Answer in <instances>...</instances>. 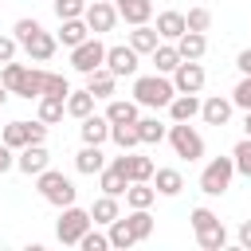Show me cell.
<instances>
[{
	"instance_id": "cell-1",
	"label": "cell",
	"mask_w": 251,
	"mask_h": 251,
	"mask_svg": "<svg viewBox=\"0 0 251 251\" xmlns=\"http://www.w3.org/2000/svg\"><path fill=\"white\" fill-rule=\"evenodd\" d=\"M176 98V86H173V75H133V102L145 106V110H169V102Z\"/></svg>"
},
{
	"instance_id": "cell-2",
	"label": "cell",
	"mask_w": 251,
	"mask_h": 251,
	"mask_svg": "<svg viewBox=\"0 0 251 251\" xmlns=\"http://www.w3.org/2000/svg\"><path fill=\"white\" fill-rule=\"evenodd\" d=\"M90 227H94L90 208L67 204V208H59V220H55V239H59L63 247H78V239H82Z\"/></svg>"
},
{
	"instance_id": "cell-3",
	"label": "cell",
	"mask_w": 251,
	"mask_h": 251,
	"mask_svg": "<svg viewBox=\"0 0 251 251\" xmlns=\"http://www.w3.org/2000/svg\"><path fill=\"white\" fill-rule=\"evenodd\" d=\"M35 192H39L47 204H55V208H67V204H75V196H78L75 180H71V176H63L59 169H51V165L35 176Z\"/></svg>"
},
{
	"instance_id": "cell-4",
	"label": "cell",
	"mask_w": 251,
	"mask_h": 251,
	"mask_svg": "<svg viewBox=\"0 0 251 251\" xmlns=\"http://www.w3.org/2000/svg\"><path fill=\"white\" fill-rule=\"evenodd\" d=\"M235 180V161L231 157H212L204 169H200V192L204 196H224Z\"/></svg>"
},
{
	"instance_id": "cell-5",
	"label": "cell",
	"mask_w": 251,
	"mask_h": 251,
	"mask_svg": "<svg viewBox=\"0 0 251 251\" xmlns=\"http://www.w3.org/2000/svg\"><path fill=\"white\" fill-rule=\"evenodd\" d=\"M169 145H173V153L180 157V161H200L204 157V137L192 129V122H173L169 126Z\"/></svg>"
},
{
	"instance_id": "cell-6",
	"label": "cell",
	"mask_w": 251,
	"mask_h": 251,
	"mask_svg": "<svg viewBox=\"0 0 251 251\" xmlns=\"http://www.w3.org/2000/svg\"><path fill=\"white\" fill-rule=\"evenodd\" d=\"M71 67H75L78 75H90V71H98V67H106V43H102L98 35H90V39H82L78 47H71Z\"/></svg>"
},
{
	"instance_id": "cell-7",
	"label": "cell",
	"mask_w": 251,
	"mask_h": 251,
	"mask_svg": "<svg viewBox=\"0 0 251 251\" xmlns=\"http://www.w3.org/2000/svg\"><path fill=\"white\" fill-rule=\"evenodd\" d=\"M82 20H86V27L94 31V35H106V31H114L118 27V8H114V0H90L86 4V12H82Z\"/></svg>"
},
{
	"instance_id": "cell-8",
	"label": "cell",
	"mask_w": 251,
	"mask_h": 251,
	"mask_svg": "<svg viewBox=\"0 0 251 251\" xmlns=\"http://www.w3.org/2000/svg\"><path fill=\"white\" fill-rule=\"evenodd\" d=\"M204 82H208V75H204L200 59H180V67L173 71V86H176V94H200Z\"/></svg>"
},
{
	"instance_id": "cell-9",
	"label": "cell",
	"mask_w": 251,
	"mask_h": 251,
	"mask_svg": "<svg viewBox=\"0 0 251 251\" xmlns=\"http://www.w3.org/2000/svg\"><path fill=\"white\" fill-rule=\"evenodd\" d=\"M137 51L129 47V43H114V47H106V67L118 75V78H133L137 75Z\"/></svg>"
},
{
	"instance_id": "cell-10",
	"label": "cell",
	"mask_w": 251,
	"mask_h": 251,
	"mask_svg": "<svg viewBox=\"0 0 251 251\" xmlns=\"http://www.w3.org/2000/svg\"><path fill=\"white\" fill-rule=\"evenodd\" d=\"M231 114H235L231 94H208V98L200 102V118H204V126H227Z\"/></svg>"
},
{
	"instance_id": "cell-11",
	"label": "cell",
	"mask_w": 251,
	"mask_h": 251,
	"mask_svg": "<svg viewBox=\"0 0 251 251\" xmlns=\"http://www.w3.org/2000/svg\"><path fill=\"white\" fill-rule=\"evenodd\" d=\"M47 165H51L47 145H24V149H16V169H20L24 176H39Z\"/></svg>"
},
{
	"instance_id": "cell-12",
	"label": "cell",
	"mask_w": 251,
	"mask_h": 251,
	"mask_svg": "<svg viewBox=\"0 0 251 251\" xmlns=\"http://www.w3.org/2000/svg\"><path fill=\"white\" fill-rule=\"evenodd\" d=\"M78 137H82V145H106V141H110V118H106V114L82 118V122H78Z\"/></svg>"
},
{
	"instance_id": "cell-13",
	"label": "cell",
	"mask_w": 251,
	"mask_h": 251,
	"mask_svg": "<svg viewBox=\"0 0 251 251\" xmlns=\"http://www.w3.org/2000/svg\"><path fill=\"white\" fill-rule=\"evenodd\" d=\"M153 27L161 31V39L176 43V39L188 31V20H184V12H176V8H165V12H157V24H153Z\"/></svg>"
},
{
	"instance_id": "cell-14",
	"label": "cell",
	"mask_w": 251,
	"mask_h": 251,
	"mask_svg": "<svg viewBox=\"0 0 251 251\" xmlns=\"http://www.w3.org/2000/svg\"><path fill=\"white\" fill-rule=\"evenodd\" d=\"M90 35H94V31L86 27V20H82V16H78V20H59V31H55L59 47H67V51H71V47H78L82 39H90Z\"/></svg>"
},
{
	"instance_id": "cell-15",
	"label": "cell",
	"mask_w": 251,
	"mask_h": 251,
	"mask_svg": "<svg viewBox=\"0 0 251 251\" xmlns=\"http://www.w3.org/2000/svg\"><path fill=\"white\" fill-rule=\"evenodd\" d=\"M126 43H129L137 55H153V51H157V43H161V31H157L153 24H137V27H129Z\"/></svg>"
},
{
	"instance_id": "cell-16",
	"label": "cell",
	"mask_w": 251,
	"mask_h": 251,
	"mask_svg": "<svg viewBox=\"0 0 251 251\" xmlns=\"http://www.w3.org/2000/svg\"><path fill=\"white\" fill-rule=\"evenodd\" d=\"M24 51H27V59H31V63H47V59L59 51V39H55L51 31H43V27H39V31L24 43Z\"/></svg>"
},
{
	"instance_id": "cell-17",
	"label": "cell",
	"mask_w": 251,
	"mask_h": 251,
	"mask_svg": "<svg viewBox=\"0 0 251 251\" xmlns=\"http://www.w3.org/2000/svg\"><path fill=\"white\" fill-rule=\"evenodd\" d=\"M86 90H90L98 102H106V98H114V90H118V75H114L110 67H98V71L86 75Z\"/></svg>"
},
{
	"instance_id": "cell-18",
	"label": "cell",
	"mask_w": 251,
	"mask_h": 251,
	"mask_svg": "<svg viewBox=\"0 0 251 251\" xmlns=\"http://www.w3.org/2000/svg\"><path fill=\"white\" fill-rule=\"evenodd\" d=\"M106 165H110V161H106L102 145H82V149L75 153V169H78L82 176H98V173H102Z\"/></svg>"
},
{
	"instance_id": "cell-19",
	"label": "cell",
	"mask_w": 251,
	"mask_h": 251,
	"mask_svg": "<svg viewBox=\"0 0 251 251\" xmlns=\"http://www.w3.org/2000/svg\"><path fill=\"white\" fill-rule=\"evenodd\" d=\"M114 8H118V16H122L129 27L153 20V0H114Z\"/></svg>"
},
{
	"instance_id": "cell-20",
	"label": "cell",
	"mask_w": 251,
	"mask_h": 251,
	"mask_svg": "<svg viewBox=\"0 0 251 251\" xmlns=\"http://www.w3.org/2000/svg\"><path fill=\"white\" fill-rule=\"evenodd\" d=\"M118 216H122V204H118V196H110V192L94 196V204H90V220H94L98 227H110Z\"/></svg>"
},
{
	"instance_id": "cell-21",
	"label": "cell",
	"mask_w": 251,
	"mask_h": 251,
	"mask_svg": "<svg viewBox=\"0 0 251 251\" xmlns=\"http://www.w3.org/2000/svg\"><path fill=\"white\" fill-rule=\"evenodd\" d=\"M12 94H16V98H27V102H31V98L39 102V98H43V67H27Z\"/></svg>"
},
{
	"instance_id": "cell-22",
	"label": "cell",
	"mask_w": 251,
	"mask_h": 251,
	"mask_svg": "<svg viewBox=\"0 0 251 251\" xmlns=\"http://www.w3.org/2000/svg\"><path fill=\"white\" fill-rule=\"evenodd\" d=\"M200 94H176L173 102H169V118L173 122H192V118H200Z\"/></svg>"
},
{
	"instance_id": "cell-23",
	"label": "cell",
	"mask_w": 251,
	"mask_h": 251,
	"mask_svg": "<svg viewBox=\"0 0 251 251\" xmlns=\"http://www.w3.org/2000/svg\"><path fill=\"white\" fill-rule=\"evenodd\" d=\"M153 188H157V196H180V188H184V173L180 169H157L153 173Z\"/></svg>"
},
{
	"instance_id": "cell-24",
	"label": "cell",
	"mask_w": 251,
	"mask_h": 251,
	"mask_svg": "<svg viewBox=\"0 0 251 251\" xmlns=\"http://www.w3.org/2000/svg\"><path fill=\"white\" fill-rule=\"evenodd\" d=\"M126 204H129V208H153V204H157V188H153V180H129V188H126Z\"/></svg>"
},
{
	"instance_id": "cell-25",
	"label": "cell",
	"mask_w": 251,
	"mask_h": 251,
	"mask_svg": "<svg viewBox=\"0 0 251 251\" xmlns=\"http://www.w3.org/2000/svg\"><path fill=\"white\" fill-rule=\"evenodd\" d=\"M149 59H153V67H157L161 75H173V71L180 67V51H176V43H169V39H161Z\"/></svg>"
},
{
	"instance_id": "cell-26",
	"label": "cell",
	"mask_w": 251,
	"mask_h": 251,
	"mask_svg": "<svg viewBox=\"0 0 251 251\" xmlns=\"http://www.w3.org/2000/svg\"><path fill=\"white\" fill-rule=\"evenodd\" d=\"M110 141L118 145V149H137L141 145V137H137V122H110Z\"/></svg>"
},
{
	"instance_id": "cell-27",
	"label": "cell",
	"mask_w": 251,
	"mask_h": 251,
	"mask_svg": "<svg viewBox=\"0 0 251 251\" xmlns=\"http://www.w3.org/2000/svg\"><path fill=\"white\" fill-rule=\"evenodd\" d=\"M98 188H102V192H110V196H126V188H129V176H126L118 165H106V169L98 173Z\"/></svg>"
},
{
	"instance_id": "cell-28",
	"label": "cell",
	"mask_w": 251,
	"mask_h": 251,
	"mask_svg": "<svg viewBox=\"0 0 251 251\" xmlns=\"http://www.w3.org/2000/svg\"><path fill=\"white\" fill-rule=\"evenodd\" d=\"M106 235H110V247H118V251L137 247V235H133V227H129V220H126V216H118V220L106 227Z\"/></svg>"
},
{
	"instance_id": "cell-29",
	"label": "cell",
	"mask_w": 251,
	"mask_h": 251,
	"mask_svg": "<svg viewBox=\"0 0 251 251\" xmlns=\"http://www.w3.org/2000/svg\"><path fill=\"white\" fill-rule=\"evenodd\" d=\"M196 243H200L204 251H224V247H227V227H224L220 220H212L208 227L196 231Z\"/></svg>"
},
{
	"instance_id": "cell-30",
	"label": "cell",
	"mask_w": 251,
	"mask_h": 251,
	"mask_svg": "<svg viewBox=\"0 0 251 251\" xmlns=\"http://www.w3.org/2000/svg\"><path fill=\"white\" fill-rule=\"evenodd\" d=\"M176 51H180V59H204L208 35H204V31H184V35L176 39Z\"/></svg>"
},
{
	"instance_id": "cell-31",
	"label": "cell",
	"mask_w": 251,
	"mask_h": 251,
	"mask_svg": "<svg viewBox=\"0 0 251 251\" xmlns=\"http://www.w3.org/2000/svg\"><path fill=\"white\" fill-rule=\"evenodd\" d=\"M94 102H98V98H94L86 86H82V90H71V94H67V114L82 122V118H90V114H94Z\"/></svg>"
},
{
	"instance_id": "cell-32",
	"label": "cell",
	"mask_w": 251,
	"mask_h": 251,
	"mask_svg": "<svg viewBox=\"0 0 251 251\" xmlns=\"http://www.w3.org/2000/svg\"><path fill=\"white\" fill-rule=\"evenodd\" d=\"M141 106L133 102V98H106V118L110 122H137L141 114H137Z\"/></svg>"
},
{
	"instance_id": "cell-33",
	"label": "cell",
	"mask_w": 251,
	"mask_h": 251,
	"mask_svg": "<svg viewBox=\"0 0 251 251\" xmlns=\"http://www.w3.org/2000/svg\"><path fill=\"white\" fill-rule=\"evenodd\" d=\"M137 137H141V145H161L169 137V126H161L153 114L149 118H137Z\"/></svg>"
},
{
	"instance_id": "cell-34",
	"label": "cell",
	"mask_w": 251,
	"mask_h": 251,
	"mask_svg": "<svg viewBox=\"0 0 251 251\" xmlns=\"http://www.w3.org/2000/svg\"><path fill=\"white\" fill-rule=\"evenodd\" d=\"M63 114H67V98H59V94H43L39 98V122L55 126V122H63Z\"/></svg>"
},
{
	"instance_id": "cell-35",
	"label": "cell",
	"mask_w": 251,
	"mask_h": 251,
	"mask_svg": "<svg viewBox=\"0 0 251 251\" xmlns=\"http://www.w3.org/2000/svg\"><path fill=\"white\" fill-rule=\"evenodd\" d=\"M129 227H133V235H137V243H145L149 235H153V216H149V208H129Z\"/></svg>"
},
{
	"instance_id": "cell-36",
	"label": "cell",
	"mask_w": 251,
	"mask_h": 251,
	"mask_svg": "<svg viewBox=\"0 0 251 251\" xmlns=\"http://www.w3.org/2000/svg\"><path fill=\"white\" fill-rule=\"evenodd\" d=\"M0 141L12 145V149H24V145H27V122H8V126H0Z\"/></svg>"
},
{
	"instance_id": "cell-37",
	"label": "cell",
	"mask_w": 251,
	"mask_h": 251,
	"mask_svg": "<svg viewBox=\"0 0 251 251\" xmlns=\"http://www.w3.org/2000/svg\"><path fill=\"white\" fill-rule=\"evenodd\" d=\"M153 173H157L153 157H141V153L129 149V180H153Z\"/></svg>"
},
{
	"instance_id": "cell-38",
	"label": "cell",
	"mask_w": 251,
	"mask_h": 251,
	"mask_svg": "<svg viewBox=\"0 0 251 251\" xmlns=\"http://www.w3.org/2000/svg\"><path fill=\"white\" fill-rule=\"evenodd\" d=\"M231 161H235V176H247L251 180V137H243L231 149Z\"/></svg>"
},
{
	"instance_id": "cell-39",
	"label": "cell",
	"mask_w": 251,
	"mask_h": 251,
	"mask_svg": "<svg viewBox=\"0 0 251 251\" xmlns=\"http://www.w3.org/2000/svg\"><path fill=\"white\" fill-rule=\"evenodd\" d=\"M86 4H90V0H51V8H55L59 20H78V16L86 12Z\"/></svg>"
},
{
	"instance_id": "cell-40",
	"label": "cell",
	"mask_w": 251,
	"mask_h": 251,
	"mask_svg": "<svg viewBox=\"0 0 251 251\" xmlns=\"http://www.w3.org/2000/svg\"><path fill=\"white\" fill-rule=\"evenodd\" d=\"M43 94H59V98H67V94H71V82H67L63 75H55V71L43 67Z\"/></svg>"
},
{
	"instance_id": "cell-41",
	"label": "cell",
	"mask_w": 251,
	"mask_h": 251,
	"mask_svg": "<svg viewBox=\"0 0 251 251\" xmlns=\"http://www.w3.org/2000/svg\"><path fill=\"white\" fill-rule=\"evenodd\" d=\"M78 247H82V251H106V247H110V235H106V231H98V224H94V227L78 239Z\"/></svg>"
},
{
	"instance_id": "cell-42",
	"label": "cell",
	"mask_w": 251,
	"mask_h": 251,
	"mask_svg": "<svg viewBox=\"0 0 251 251\" xmlns=\"http://www.w3.org/2000/svg\"><path fill=\"white\" fill-rule=\"evenodd\" d=\"M231 102H235V110H251V75H239V82L231 90Z\"/></svg>"
},
{
	"instance_id": "cell-43",
	"label": "cell",
	"mask_w": 251,
	"mask_h": 251,
	"mask_svg": "<svg viewBox=\"0 0 251 251\" xmlns=\"http://www.w3.org/2000/svg\"><path fill=\"white\" fill-rule=\"evenodd\" d=\"M184 20H188V31H208V27H212V12H208L204 4H200V8H188Z\"/></svg>"
},
{
	"instance_id": "cell-44",
	"label": "cell",
	"mask_w": 251,
	"mask_h": 251,
	"mask_svg": "<svg viewBox=\"0 0 251 251\" xmlns=\"http://www.w3.org/2000/svg\"><path fill=\"white\" fill-rule=\"evenodd\" d=\"M39 27H43L39 20H31V16H24V20H16V27H12V35H16V43L24 47V43H27V39H31V35H35Z\"/></svg>"
},
{
	"instance_id": "cell-45",
	"label": "cell",
	"mask_w": 251,
	"mask_h": 251,
	"mask_svg": "<svg viewBox=\"0 0 251 251\" xmlns=\"http://www.w3.org/2000/svg\"><path fill=\"white\" fill-rule=\"evenodd\" d=\"M24 71H27V67H24V63H16V59H12V63H4V67H0V82H4V86H8V90H16V82H20V78H24Z\"/></svg>"
},
{
	"instance_id": "cell-46",
	"label": "cell",
	"mask_w": 251,
	"mask_h": 251,
	"mask_svg": "<svg viewBox=\"0 0 251 251\" xmlns=\"http://www.w3.org/2000/svg\"><path fill=\"white\" fill-rule=\"evenodd\" d=\"M188 220H192V231H200V227H208V224H212V220H220V216H216L212 208H204V204H200V208H192V212H188Z\"/></svg>"
},
{
	"instance_id": "cell-47",
	"label": "cell",
	"mask_w": 251,
	"mask_h": 251,
	"mask_svg": "<svg viewBox=\"0 0 251 251\" xmlns=\"http://www.w3.org/2000/svg\"><path fill=\"white\" fill-rule=\"evenodd\" d=\"M27 145H47V122H27Z\"/></svg>"
},
{
	"instance_id": "cell-48",
	"label": "cell",
	"mask_w": 251,
	"mask_h": 251,
	"mask_svg": "<svg viewBox=\"0 0 251 251\" xmlns=\"http://www.w3.org/2000/svg\"><path fill=\"white\" fill-rule=\"evenodd\" d=\"M16 47H20V43H16V35H0V67L16 59Z\"/></svg>"
},
{
	"instance_id": "cell-49",
	"label": "cell",
	"mask_w": 251,
	"mask_h": 251,
	"mask_svg": "<svg viewBox=\"0 0 251 251\" xmlns=\"http://www.w3.org/2000/svg\"><path fill=\"white\" fill-rule=\"evenodd\" d=\"M8 169H16V149H12V145H4V141H0V176H4V173H8Z\"/></svg>"
},
{
	"instance_id": "cell-50",
	"label": "cell",
	"mask_w": 251,
	"mask_h": 251,
	"mask_svg": "<svg viewBox=\"0 0 251 251\" xmlns=\"http://www.w3.org/2000/svg\"><path fill=\"white\" fill-rule=\"evenodd\" d=\"M235 239H239V247H243V251H251V220H243V224H239Z\"/></svg>"
},
{
	"instance_id": "cell-51",
	"label": "cell",
	"mask_w": 251,
	"mask_h": 251,
	"mask_svg": "<svg viewBox=\"0 0 251 251\" xmlns=\"http://www.w3.org/2000/svg\"><path fill=\"white\" fill-rule=\"evenodd\" d=\"M235 67H239V75H251V47H243L235 55Z\"/></svg>"
},
{
	"instance_id": "cell-52",
	"label": "cell",
	"mask_w": 251,
	"mask_h": 251,
	"mask_svg": "<svg viewBox=\"0 0 251 251\" xmlns=\"http://www.w3.org/2000/svg\"><path fill=\"white\" fill-rule=\"evenodd\" d=\"M8 98H12V90H8V86H4V82H0V110H4V106H8Z\"/></svg>"
},
{
	"instance_id": "cell-53",
	"label": "cell",
	"mask_w": 251,
	"mask_h": 251,
	"mask_svg": "<svg viewBox=\"0 0 251 251\" xmlns=\"http://www.w3.org/2000/svg\"><path fill=\"white\" fill-rule=\"evenodd\" d=\"M243 137H251V110H243Z\"/></svg>"
},
{
	"instance_id": "cell-54",
	"label": "cell",
	"mask_w": 251,
	"mask_h": 251,
	"mask_svg": "<svg viewBox=\"0 0 251 251\" xmlns=\"http://www.w3.org/2000/svg\"><path fill=\"white\" fill-rule=\"evenodd\" d=\"M0 4H4V0H0Z\"/></svg>"
}]
</instances>
